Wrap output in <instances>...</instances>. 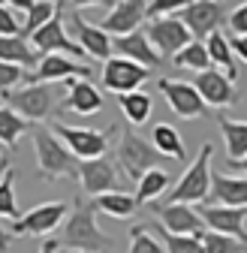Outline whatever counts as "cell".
I'll return each mask as SVG.
<instances>
[{
  "instance_id": "1",
  "label": "cell",
  "mask_w": 247,
  "mask_h": 253,
  "mask_svg": "<svg viewBox=\"0 0 247 253\" xmlns=\"http://www.w3.org/2000/svg\"><path fill=\"white\" fill-rule=\"evenodd\" d=\"M60 247H67L73 253H109L115 241L97 226L94 205L84 199H76L67 223H64V232H60Z\"/></svg>"
},
{
  "instance_id": "2",
  "label": "cell",
  "mask_w": 247,
  "mask_h": 253,
  "mask_svg": "<svg viewBox=\"0 0 247 253\" xmlns=\"http://www.w3.org/2000/svg\"><path fill=\"white\" fill-rule=\"evenodd\" d=\"M34 154H37V169L42 181H57V178H79L82 160L54 136L48 126L34 130Z\"/></svg>"
},
{
  "instance_id": "3",
  "label": "cell",
  "mask_w": 247,
  "mask_h": 253,
  "mask_svg": "<svg viewBox=\"0 0 247 253\" xmlns=\"http://www.w3.org/2000/svg\"><path fill=\"white\" fill-rule=\"evenodd\" d=\"M211 157H214V148L205 142L199 148V154H196V160L190 163V169L178 178V184L169 193L166 205H205L208 202V196H211V178H214Z\"/></svg>"
},
{
  "instance_id": "4",
  "label": "cell",
  "mask_w": 247,
  "mask_h": 253,
  "mask_svg": "<svg viewBox=\"0 0 247 253\" xmlns=\"http://www.w3.org/2000/svg\"><path fill=\"white\" fill-rule=\"evenodd\" d=\"M163 160H169V157H163L157 148H154V142L142 139L139 133L133 130H124L121 133V145H118V166L124 169V175H127L130 181H142L151 169H157Z\"/></svg>"
},
{
  "instance_id": "5",
  "label": "cell",
  "mask_w": 247,
  "mask_h": 253,
  "mask_svg": "<svg viewBox=\"0 0 247 253\" xmlns=\"http://www.w3.org/2000/svg\"><path fill=\"white\" fill-rule=\"evenodd\" d=\"M54 87L51 84H27L15 93H9V109L15 115H21L24 121H48L54 112Z\"/></svg>"
},
{
  "instance_id": "6",
  "label": "cell",
  "mask_w": 247,
  "mask_h": 253,
  "mask_svg": "<svg viewBox=\"0 0 247 253\" xmlns=\"http://www.w3.org/2000/svg\"><path fill=\"white\" fill-rule=\"evenodd\" d=\"M178 18L187 24L193 37H211V34H217V27L223 21H229V9L220 0H190L178 12Z\"/></svg>"
},
{
  "instance_id": "7",
  "label": "cell",
  "mask_w": 247,
  "mask_h": 253,
  "mask_svg": "<svg viewBox=\"0 0 247 253\" xmlns=\"http://www.w3.org/2000/svg\"><path fill=\"white\" fill-rule=\"evenodd\" d=\"M148 208L160 217V226H163L166 232H172V235H193V238H202V235H205V220H202L199 208H193V205L151 202Z\"/></svg>"
},
{
  "instance_id": "8",
  "label": "cell",
  "mask_w": 247,
  "mask_h": 253,
  "mask_svg": "<svg viewBox=\"0 0 247 253\" xmlns=\"http://www.w3.org/2000/svg\"><path fill=\"white\" fill-rule=\"evenodd\" d=\"M54 136L64 142L79 160H100V157L109 151V136L100 130H87V126H67V124H57L54 126Z\"/></svg>"
},
{
  "instance_id": "9",
  "label": "cell",
  "mask_w": 247,
  "mask_h": 253,
  "mask_svg": "<svg viewBox=\"0 0 247 253\" xmlns=\"http://www.w3.org/2000/svg\"><path fill=\"white\" fill-rule=\"evenodd\" d=\"M151 70L139 67V63L127 60V57H112L103 67V87L124 97V93H136L145 82H148Z\"/></svg>"
},
{
  "instance_id": "10",
  "label": "cell",
  "mask_w": 247,
  "mask_h": 253,
  "mask_svg": "<svg viewBox=\"0 0 247 253\" xmlns=\"http://www.w3.org/2000/svg\"><path fill=\"white\" fill-rule=\"evenodd\" d=\"M145 18H148V3L145 0H115V6L103 15V21L97 27L106 30V34L115 40V37L136 34Z\"/></svg>"
},
{
  "instance_id": "11",
  "label": "cell",
  "mask_w": 247,
  "mask_h": 253,
  "mask_svg": "<svg viewBox=\"0 0 247 253\" xmlns=\"http://www.w3.org/2000/svg\"><path fill=\"white\" fill-rule=\"evenodd\" d=\"M67 220V205L64 202H42L37 208H30L21 214V220L9 226L12 235H48Z\"/></svg>"
},
{
  "instance_id": "12",
  "label": "cell",
  "mask_w": 247,
  "mask_h": 253,
  "mask_svg": "<svg viewBox=\"0 0 247 253\" xmlns=\"http://www.w3.org/2000/svg\"><path fill=\"white\" fill-rule=\"evenodd\" d=\"M94 76V70L79 63L76 57H67V54H45L40 60V67L30 76V84H51V82H70V79H82L87 82Z\"/></svg>"
},
{
  "instance_id": "13",
  "label": "cell",
  "mask_w": 247,
  "mask_h": 253,
  "mask_svg": "<svg viewBox=\"0 0 247 253\" xmlns=\"http://www.w3.org/2000/svg\"><path fill=\"white\" fill-rule=\"evenodd\" d=\"M148 40H151V45L157 48V54H178V51H184L190 42H193V34L187 30V24H184L178 15H172V18H157V21H151V27H148Z\"/></svg>"
},
{
  "instance_id": "14",
  "label": "cell",
  "mask_w": 247,
  "mask_h": 253,
  "mask_svg": "<svg viewBox=\"0 0 247 253\" xmlns=\"http://www.w3.org/2000/svg\"><path fill=\"white\" fill-rule=\"evenodd\" d=\"M163 97L169 103V109L181 118V121H196L205 115V100L199 97V90L190 82H172V79H160L157 82Z\"/></svg>"
},
{
  "instance_id": "15",
  "label": "cell",
  "mask_w": 247,
  "mask_h": 253,
  "mask_svg": "<svg viewBox=\"0 0 247 253\" xmlns=\"http://www.w3.org/2000/svg\"><path fill=\"white\" fill-rule=\"evenodd\" d=\"M199 214L205 220L208 232H220L229 235L241 244H247V229H244V220H247V208H226V205H199Z\"/></svg>"
},
{
  "instance_id": "16",
  "label": "cell",
  "mask_w": 247,
  "mask_h": 253,
  "mask_svg": "<svg viewBox=\"0 0 247 253\" xmlns=\"http://www.w3.org/2000/svg\"><path fill=\"white\" fill-rule=\"evenodd\" d=\"M30 45H34V51H42V57H45V54L84 57V48H82L76 40H70V37H67V30H64V21H60V15H57V18H51L42 30H37V34L30 37Z\"/></svg>"
},
{
  "instance_id": "17",
  "label": "cell",
  "mask_w": 247,
  "mask_h": 253,
  "mask_svg": "<svg viewBox=\"0 0 247 253\" xmlns=\"http://www.w3.org/2000/svg\"><path fill=\"white\" fill-rule=\"evenodd\" d=\"M79 181L84 187L87 196H106V193H121V178L115 172V166L100 157V160H84L79 169Z\"/></svg>"
},
{
  "instance_id": "18",
  "label": "cell",
  "mask_w": 247,
  "mask_h": 253,
  "mask_svg": "<svg viewBox=\"0 0 247 253\" xmlns=\"http://www.w3.org/2000/svg\"><path fill=\"white\" fill-rule=\"evenodd\" d=\"M193 87L199 90V97L205 100V106H214V109H226L238 100V90H235V82L220 73V70H208V73H199Z\"/></svg>"
},
{
  "instance_id": "19",
  "label": "cell",
  "mask_w": 247,
  "mask_h": 253,
  "mask_svg": "<svg viewBox=\"0 0 247 253\" xmlns=\"http://www.w3.org/2000/svg\"><path fill=\"white\" fill-rule=\"evenodd\" d=\"M112 51H118L121 57L139 63V67H145V70L160 67V54L151 45L148 30H136V34H127V37H115L112 40Z\"/></svg>"
},
{
  "instance_id": "20",
  "label": "cell",
  "mask_w": 247,
  "mask_h": 253,
  "mask_svg": "<svg viewBox=\"0 0 247 253\" xmlns=\"http://www.w3.org/2000/svg\"><path fill=\"white\" fill-rule=\"evenodd\" d=\"M205 205H226V208H247V178L214 172L211 196Z\"/></svg>"
},
{
  "instance_id": "21",
  "label": "cell",
  "mask_w": 247,
  "mask_h": 253,
  "mask_svg": "<svg viewBox=\"0 0 247 253\" xmlns=\"http://www.w3.org/2000/svg\"><path fill=\"white\" fill-rule=\"evenodd\" d=\"M73 27H76V42L84 48V54L90 60H112V37L106 30H100L97 24H87L82 18V12H73Z\"/></svg>"
},
{
  "instance_id": "22",
  "label": "cell",
  "mask_w": 247,
  "mask_h": 253,
  "mask_svg": "<svg viewBox=\"0 0 247 253\" xmlns=\"http://www.w3.org/2000/svg\"><path fill=\"white\" fill-rule=\"evenodd\" d=\"M64 84H67V100H64V106H67L70 112H76V115H82V118L103 112V93L90 84V82L70 79V82H64Z\"/></svg>"
},
{
  "instance_id": "23",
  "label": "cell",
  "mask_w": 247,
  "mask_h": 253,
  "mask_svg": "<svg viewBox=\"0 0 247 253\" xmlns=\"http://www.w3.org/2000/svg\"><path fill=\"white\" fill-rule=\"evenodd\" d=\"M217 130L226 142V160L238 163L247 157V121H232L226 115H217Z\"/></svg>"
},
{
  "instance_id": "24",
  "label": "cell",
  "mask_w": 247,
  "mask_h": 253,
  "mask_svg": "<svg viewBox=\"0 0 247 253\" xmlns=\"http://www.w3.org/2000/svg\"><path fill=\"white\" fill-rule=\"evenodd\" d=\"M151 142H154V148H157L163 157H169V160H184L187 157V151H184V139H181V133L175 130L172 124H154L151 126Z\"/></svg>"
},
{
  "instance_id": "25",
  "label": "cell",
  "mask_w": 247,
  "mask_h": 253,
  "mask_svg": "<svg viewBox=\"0 0 247 253\" xmlns=\"http://www.w3.org/2000/svg\"><path fill=\"white\" fill-rule=\"evenodd\" d=\"M0 60L3 63H15V67H34L37 63V51L24 37H0ZM40 67V63H37Z\"/></svg>"
},
{
  "instance_id": "26",
  "label": "cell",
  "mask_w": 247,
  "mask_h": 253,
  "mask_svg": "<svg viewBox=\"0 0 247 253\" xmlns=\"http://www.w3.org/2000/svg\"><path fill=\"white\" fill-rule=\"evenodd\" d=\"M169 184H172V175H169L166 169H151V172L136 184V193H133L136 205H151L154 199H160L166 190H169Z\"/></svg>"
},
{
  "instance_id": "27",
  "label": "cell",
  "mask_w": 247,
  "mask_h": 253,
  "mask_svg": "<svg viewBox=\"0 0 247 253\" xmlns=\"http://www.w3.org/2000/svg\"><path fill=\"white\" fill-rule=\"evenodd\" d=\"M205 48H208V57L214 67H220V73H226L232 82H235V54H232V42L229 37H223L220 30L217 34H211L205 40Z\"/></svg>"
},
{
  "instance_id": "28",
  "label": "cell",
  "mask_w": 247,
  "mask_h": 253,
  "mask_svg": "<svg viewBox=\"0 0 247 253\" xmlns=\"http://www.w3.org/2000/svg\"><path fill=\"white\" fill-rule=\"evenodd\" d=\"M90 205H94V211L100 214H109V217H118V220H127L139 205L130 193H106V196H97V199H90Z\"/></svg>"
},
{
  "instance_id": "29",
  "label": "cell",
  "mask_w": 247,
  "mask_h": 253,
  "mask_svg": "<svg viewBox=\"0 0 247 253\" xmlns=\"http://www.w3.org/2000/svg\"><path fill=\"white\" fill-rule=\"evenodd\" d=\"M172 63L178 70H193L196 76L199 73H208L214 63H211V57H208V48H205V42H199V40H193L184 51H178L175 57H172Z\"/></svg>"
},
{
  "instance_id": "30",
  "label": "cell",
  "mask_w": 247,
  "mask_h": 253,
  "mask_svg": "<svg viewBox=\"0 0 247 253\" xmlns=\"http://www.w3.org/2000/svg\"><path fill=\"white\" fill-rule=\"evenodd\" d=\"M60 6L64 3H54V0H37L34 3V9L27 12V18H24V30H21V37L24 40H30L37 34V30H42L51 18H57L60 15Z\"/></svg>"
},
{
  "instance_id": "31",
  "label": "cell",
  "mask_w": 247,
  "mask_h": 253,
  "mask_svg": "<svg viewBox=\"0 0 247 253\" xmlns=\"http://www.w3.org/2000/svg\"><path fill=\"white\" fill-rule=\"evenodd\" d=\"M118 106H121L124 118H127L133 126H136V124H145V121L151 118V109H154V103H151V97H148L145 90L124 93V97H118Z\"/></svg>"
},
{
  "instance_id": "32",
  "label": "cell",
  "mask_w": 247,
  "mask_h": 253,
  "mask_svg": "<svg viewBox=\"0 0 247 253\" xmlns=\"http://www.w3.org/2000/svg\"><path fill=\"white\" fill-rule=\"evenodd\" d=\"M24 133H27V121L21 115H15L9 106H0V145L15 148Z\"/></svg>"
},
{
  "instance_id": "33",
  "label": "cell",
  "mask_w": 247,
  "mask_h": 253,
  "mask_svg": "<svg viewBox=\"0 0 247 253\" xmlns=\"http://www.w3.org/2000/svg\"><path fill=\"white\" fill-rule=\"evenodd\" d=\"M0 217H9L12 223L21 220V211L15 202V169H6L3 181H0Z\"/></svg>"
},
{
  "instance_id": "34",
  "label": "cell",
  "mask_w": 247,
  "mask_h": 253,
  "mask_svg": "<svg viewBox=\"0 0 247 253\" xmlns=\"http://www.w3.org/2000/svg\"><path fill=\"white\" fill-rule=\"evenodd\" d=\"M157 235H160V244L166 247V253H205L202 238H193V235H172V232H166L163 226H157Z\"/></svg>"
},
{
  "instance_id": "35",
  "label": "cell",
  "mask_w": 247,
  "mask_h": 253,
  "mask_svg": "<svg viewBox=\"0 0 247 253\" xmlns=\"http://www.w3.org/2000/svg\"><path fill=\"white\" fill-rule=\"evenodd\" d=\"M130 253H166V247L145 226H133L130 229Z\"/></svg>"
},
{
  "instance_id": "36",
  "label": "cell",
  "mask_w": 247,
  "mask_h": 253,
  "mask_svg": "<svg viewBox=\"0 0 247 253\" xmlns=\"http://www.w3.org/2000/svg\"><path fill=\"white\" fill-rule=\"evenodd\" d=\"M24 67H15V63H3L0 60V97H3V103L9 100V93H15V87L24 82Z\"/></svg>"
},
{
  "instance_id": "37",
  "label": "cell",
  "mask_w": 247,
  "mask_h": 253,
  "mask_svg": "<svg viewBox=\"0 0 247 253\" xmlns=\"http://www.w3.org/2000/svg\"><path fill=\"white\" fill-rule=\"evenodd\" d=\"M202 247H205V253H238L244 244L229 238V235H220V232H205L202 235Z\"/></svg>"
},
{
  "instance_id": "38",
  "label": "cell",
  "mask_w": 247,
  "mask_h": 253,
  "mask_svg": "<svg viewBox=\"0 0 247 253\" xmlns=\"http://www.w3.org/2000/svg\"><path fill=\"white\" fill-rule=\"evenodd\" d=\"M187 3H190V0H151V3H148V18H151V21H157V18H172V15H178Z\"/></svg>"
},
{
  "instance_id": "39",
  "label": "cell",
  "mask_w": 247,
  "mask_h": 253,
  "mask_svg": "<svg viewBox=\"0 0 247 253\" xmlns=\"http://www.w3.org/2000/svg\"><path fill=\"white\" fill-rule=\"evenodd\" d=\"M24 21H18L15 9L9 3H0V37H21Z\"/></svg>"
},
{
  "instance_id": "40",
  "label": "cell",
  "mask_w": 247,
  "mask_h": 253,
  "mask_svg": "<svg viewBox=\"0 0 247 253\" xmlns=\"http://www.w3.org/2000/svg\"><path fill=\"white\" fill-rule=\"evenodd\" d=\"M229 30H232V37H247V3L229 12Z\"/></svg>"
},
{
  "instance_id": "41",
  "label": "cell",
  "mask_w": 247,
  "mask_h": 253,
  "mask_svg": "<svg viewBox=\"0 0 247 253\" xmlns=\"http://www.w3.org/2000/svg\"><path fill=\"white\" fill-rule=\"evenodd\" d=\"M229 42H232V54L247 63V37H232Z\"/></svg>"
},
{
  "instance_id": "42",
  "label": "cell",
  "mask_w": 247,
  "mask_h": 253,
  "mask_svg": "<svg viewBox=\"0 0 247 253\" xmlns=\"http://www.w3.org/2000/svg\"><path fill=\"white\" fill-rule=\"evenodd\" d=\"M57 250H60V241H54V238H48V241L40 244V253H57Z\"/></svg>"
},
{
  "instance_id": "43",
  "label": "cell",
  "mask_w": 247,
  "mask_h": 253,
  "mask_svg": "<svg viewBox=\"0 0 247 253\" xmlns=\"http://www.w3.org/2000/svg\"><path fill=\"white\" fill-rule=\"evenodd\" d=\"M9 250V232H6V226L0 223V253H6Z\"/></svg>"
},
{
  "instance_id": "44",
  "label": "cell",
  "mask_w": 247,
  "mask_h": 253,
  "mask_svg": "<svg viewBox=\"0 0 247 253\" xmlns=\"http://www.w3.org/2000/svg\"><path fill=\"white\" fill-rule=\"evenodd\" d=\"M226 166H232V169L244 172V178H247V157H244V160H238V163H229V160H226Z\"/></svg>"
},
{
  "instance_id": "45",
  "label": "cell",
  "mask_w": 247,
  "mask_h": 253,
  "mask_svg": "<svg viewBox=\"0 0 247 253\" xmlns=\"http://www.w3.org/2000/svg\"><path fill=\"white\" fill-rule=\"evenodd\" d=\"M6 169H9L6 163H3V166H0V181H3V175H6Z\"/></svg>"
},
{
  "instance_id": "46",
  "label": "cell",
  "mask_w": 247,
  "mask_h": 253,
  "mask_svg": "<svg viewBox=\"0 0 247 253\" xmlns=\"http://www.w3.org/2000/svg\"><path fill=\"white\" fill-rule=\"evenodd\" d=\"M3 163H6V160H3V154H0V166H3Z\"/></svg>"
},
{
  "instance_id": "47",
  "label": "cell",
  "mask_w": 247,
  "mask_h": 253,
  "mask_svg": "<svg viewBox=\"0 0 247 253\" xmlns=\"http://www.w3.org/2000/svg\"><path fill=\"white\" fill-rule=\"evenodd\" d=\"M67 253H73V250H67Z\"/></svg>"
}]
</instances>
